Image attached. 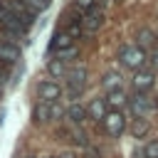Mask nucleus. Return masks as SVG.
<instances>
[{
	"label": "nucleus",
	"instance_id": "7",
	"mask_svg": "<svg viewBox=\"0 0 158 158\" xmlns=\"http://www.w3.org/2000/svg\"><path fill=\"white\" fill-rule=\"evenodd\" d=\"M101 123H104V131H106L109 136H121L123 128H126V118H123L121 111H109Z\"/></svg>",
	"mask_w": 158,
	"mask_h": 158
},
{
	"label": "nucleus",
	"instance_id": "1",
	"mask_svg": "<svg viewBox=\"0 0 158 158\" xmlns=\"http://www.w3.org/2000/svg\"><path fill=\"white\" fill-rule=\"evenodd\" d=\"M0 27L10 35V37H22L27 32V25L22 22V17L10 7V2H0Z\"/></svg>",
	"mask_w": 158,
	"mask_h": 158
},
{
	"label": "nucleus",
	"instance_id": "16",
	"mask_svg": "<svg viewBox=\"0 0 158 158\" xmlns=\"http://www.w3.org/2000/svg\"><path fill=\"white\" fill-rule=\"evenodd\" d=\"M106 104H109V109H111V111H118V109L126 104V91H123V89L109 91V96H106Z\"/></svg>",
	"mask_w": 158,
	"mask_h": 158
},
{
	"label": "nucleus",
	"instance_id": "18",
	"mask_svg": "<svg viewBox=\"0 0 158 158\" xmlns=\"http://www.w3.org/2000/svg\"><path fill=\"white\" fill-rule=\"evenodd\" d=\"M148 118H136L133 123H131V133L136 136V138H143V136H148Z\"/></svg>",
	"mask_w": 158,
	"mask_h": 158
},
{
	"label": "nucleus",
	"instance_id": "15",
	"mask_svg": "<svg viewBox=\"0 0 158 158\" xmlns=\"http://www.w3.org/2000/svg\"><path fill=\"white\" fill-rule=\"evenodd\" d=\"M69 47H74V40H72L67 32H57V35L52 37V44H49L52 52H62V49H69Z\"/></svg>",
	"mask_w": 158,
	"mask_h": 158
},
{
	"label": "nucleus",
	"instance_id": "23",
	"mask_svg": "<svg viewBox=\"0 0 158 158\" xmlns=\"http://www.w3.org/2000/svg\"><path fill=\"white\" fill-rule=\"evenodd\" d=\"M54 57H57V59H64V62H69L72 57H77V47H69V49H62V52H54Z\"/></svg>",
	"mask_w": 158,
	"mask_h": 158
},
{
	"label": "nucleus",
	"instance_id": "17",
	"mask_svg": "<svg viewBox=\"0 0 158 158\" xmlns=\"http://www.w3.org/2000/svg\"><path fill=\"white\" fill-rule=\"evenodd\" d=\"M101 86H104L106 91H116V89H121V77H118L116 72H109V74H104Z\"/></svg>",
	"mask_w": 158,
	"mask_h": 158
},
{
	"label": "nucleus",
	"instance_id": "8",
	"mask_svg": "<svg viewBox=\"0 0 158 158\" xmlns=\"http://www.w3.org/2000/svg\"><path fill=\"white\" fill-rule=\"evenodd\" d=\"M131 84H133L136 91H151V86L156 84V72H151V69H138V72H133Z\"/></svg>",
	"mask_w": 158,
	"mask_h": 158
},
{
	"label": "nucleus",
	"instance_id": "21",
	"mask_svg": "<svg viewBox=\"0 0 158 158\" xmlns=\"http://www.w3.org/2000/svg\"><path fill=\"white\" fill-rule=\"evenodd\" d=\"M143 156H146V158H158V138H156V141H151V143H146Z\"/></svg>",
	"mask_w": 158,
	"mask_h": 158
},
{
	"label": "nucleus",
	"instance_id": "25",
	"mask_svg": "<svg viewBox=\"0 0 158 158\" xmlns=\"http://www.w3.org/2000/svg\"><path fill=\"white\" fill-rule=\"evenodd\" d=\"M151 62H153V67H156V69H158V49H156V52H153V59H151Z\"/></svg>",
	"mask_w": 158,
	"mask_h": 158
},
{
	"label": "nucleus",
	"instance_id": "24",
	"mask_svg": "<svg viewBox=\"0 0 158 158\" xmlns=\"http://www.w3.org/2000/svg\"><path fill=\"white\" fill-rule=\"evenodd\" d=\"M84 158H99V153H96L94 148H86V153H84Z\"/></svg>",
	"mask_w": 158,
	"mask_h": 158
},
{
	"label": "nucleus",
	"instance_id": "9",
	"mask_svg": "<svg viewBox=\"0 0 158 158\" xmlns=\"http://www.w3.org/2000/svg\"><path fill=\"white\" fill-rule=\"evenodd\" d=\"M20 59V47L12 42V40H0V62L5 64V67H10V64H15Z\"/></svg>",
	"mask_w": 158,
	"mask_h": 158
},
{
	"label": "nucleus",
	"instance_id": "22",
	"mask_svg": "<svg viewBox=\"0 0 158 158\" xmlns=\"http://www.w3.org/2000/svg\"><path fill=\"white\" fill-rule=\"evenodd\" d=\"M27 7H32L35 12H40V10H47V5H49V0H22Z\"/></svg>",
	"mask_w": 158,
	"mask_h": 158
},
{
	"label": "nucleus",
	"instance_id": "10",
	"mask_svg": "<svg viewBox=\"0 0 158 158\" xmlns=\"http://www.w3.org/2000/svg\"><path fill=\"white\" fill-rule=\"evenodd\" d=\"M101 25H104V12H101L99 7L91 10V12H86V15H81V27H84V32H96Z\"/></svg>",
	"mask_w": 158,
	"mask_h": 158
},
{
	"label": "nucleus",
	"instance_id": "20",
	"mask_svg": "<svg viewBox=\"0 0 158 158\" xmlns=\"http://www.w3.org/2000/svg\"><path fill=\"white\" fill-rule=\"evenodd\" d=\"M74 10L79 15H86V12L96 10V0H74Z\"/></svg>",
	"mask_w": 158,
	"mask_h": 158
},
{
	"label": "nucleus",
	"instance_id": "13",
	"mask_svg": "<svg viewBox=\"0 0 158 158\" xmlns=\"http://www.w3.org/2000/svg\"><path fill=\"white\" fill-rule=\"evenodd\" d=\"M10 7H12V10H15L20 17H22V22H25L27 27L35 22V10H32V7H27L22 0H12V2H10Z\"/></svg>",
	"mask_w": 158,
	"mask_h": 158
},
{
	"label": "nucleus",
	"instance_id": "26",
	"mask_svg": "<svg viewBox=\"0 0 158 158\" xmlns=\"http://www.w3.org/2000/svg\"><path fill=\"white\" fill-rule=\"evenodd\" d=\"M44 158H54V156H44Z\"/></svg>",
	"mask_w": 158,
	"mask_h": 158
},
{
	"label": "nucleus",
	"instance_id": "2",
	"mask_svg": "<svg viewBox=\"0 0 158 158\" xmlns=\"http://www.w3.org/2000/svg\"><path fill=\"white\" fill-rule=\"evenodd\" d=\"M118 62H121L126 69L138 72V69H143V64H146V49H141L138 44H123V47L118 49Z\"/></svg>",
	"mask_w": 158,
	"mask_h": 158
},
{
	"label": "nucleus",
	"instance_id": "19",
	"mask_svg": "<svg viewBox=\"0 0 158 158\" xmlns=\"http://www.w3.org/2000/svg\"><path fill=\"white\" fill-rule=\"evenodd\" d=\"M67 72H69V69H67V62H64V59H57V57H54V59L49 62V74H52V77H62V74H67Z\"/></svg>",
	"mask_w": 158,
	"mask_h": 158
},
{
	"label": "nucleus",
	"instance_id": "6",
	"mask_svg": "<svg viewBox=\"0 0 158 158\" xmlns=\"http://www.w3.org/2000/svg\"><path fill=\"white\" fill-rule=\"evenodd\" d=\"M59 96H62V86H59L54 79H44V81L37 84V99H40V101L54 104V101H59Z\"/></svg>",
	"mask_w": 158,
	"mask_h": 158
},
{
	"label": "nucleus",
	"instance_id": "4",
	"mask_svg": "<svg viewBox=\"0 0 158 158\" xmlns=\"http://www.w3.org/2000/svg\"><path fill=\"white\" fill-rule=\"evenodd\" d=\"M84 86H86V67L79 64V67H74V69L67 72V91H69L72 99H77L84 91Z\"/></svg>",
	"mask_w": 158,
	"mask_h": 158
},
{
	"label": "nucleus",
	"instance_id": "11",
	"mask_svg": "<svg viewBox=\"0 0 158 158\" xmlns=\"http://www.w3.org/2000/svg\"><path fill=\"white\" fill-rule=\"evenodd\" d=\"M86 111H89V118L99 123V121L106 118V114H109V104H106V99H91L89 106H86Z\"/></svg>",
	"mask_w": 158,
	"mask_h": 158
},
{
	"label": "nucleus",
	"instance_id": "14",
	"mask_svg": "<svg viewBox=\"0 0 158 158\" xmlns=\"http://www.w3.org/2000/svg\"><path fill=\"white\" fill-rule=\"evenodd\" d=\"M136 40H138V47L141 49H153L156 47V32L148 30V27H141L136 32Z\"/></svg>",
	"mask_w": 158,
	"mask_h": 158
},
{
	"label": "nucleus",
	"instance_id": "12",
	"mask_svg": "<svg viewBox=\"0 0 158 158\" xmlns=\"http://www.w3.org/2000/svg\"><path fill=\"white\" fill-rule=\"evenodd\" d=\"M86 118H89V111H86L81 104H72V106L67 109V121H69L72 126H81Z\"/></svg>",
	"mask_w": 158,
	"mask_h": 158
},
{
	"label": "nucleus",
	"instance_id": "5",
	"mask_svg": "<svg viewBox=\"0 0 158 158\" xmlns=\"http://www.w3.org/2000/svg\"><path fill=\"white\" fill-rule=\"evenodd\" d=\"M57 116H62V109L59 104H47V101H37L35 109H32V118L35 123H47V121H54Z\"/></svg>",
	"mask_w": 158,
	"mask_h": 158
},
{
	"label": "nucleus",
	"instance_id": "3",
	"mask_svg": "<svg viewBox=\"0 0 158 158\" xmlns=\"http://www.w3.org/2000/svg\"><path fill=\"white\" fill-rule=\"evenodd\" d=\"M128 104H131V111H133L136 118H148V116L156 111V99H153L148 91H136Z\"/></svg>",
	"mask_w": 158,
	"mask_h": 158
}]
</instances>
